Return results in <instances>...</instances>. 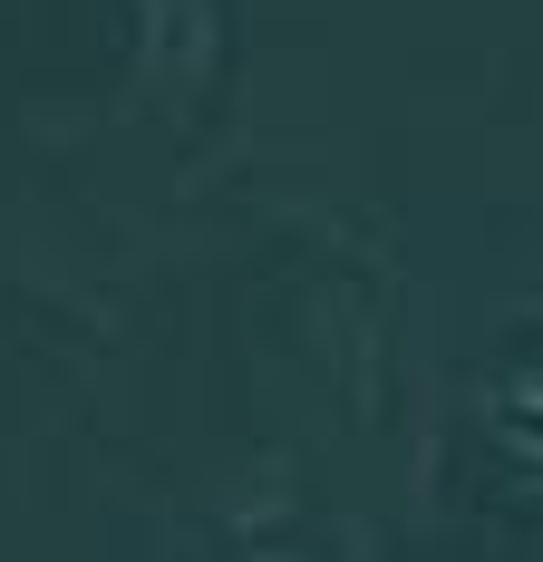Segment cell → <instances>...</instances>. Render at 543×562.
I'll return each instance as SVG.
<instances>
[{"label": "cell", "mask_w": 543, "mask_h": 562, "mask_svg": "<svg viewBox=\"0 0 543 562\" xmlns=\"http://www.w3.org/2000/svg\"><path fill=\"white\" fill-rule=\"evenodd\" d=\"M534 407H543V379H534Z\"/></svg>", "instance_id": "cell-1"}]
</instances>
